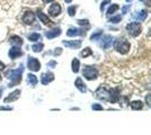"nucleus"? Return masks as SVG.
<instances>
[{"mask_svg":"<svg viewBox=\"0 0 151 135\" xmlns=\"http://www.w3.org/2000/svg\"><path fill=\"white\" fill-rule=\"evenodd\" d=\"M114 47L121 54H125L130 50V43L127 42L125 38H118L114 42Z\"/></svg>","mask_w":151,"mask_h":135,"instance_id":"1","label":"nucleus"},{"mask_svg":"<svg viewBox=\"0 0 151 135\" xmlns=\"http://www.w3.org/2000/svg\"><path fill=\"white\" fill-rule=\"evenodd\" d=\"M141 25L139 23H130L129 25L126 26V31L129 32V34L131 36H138L139 34L141 33Z\"/></svg>","mask_w":151,"mask_h":135,"instance_id":"2","label":"nucleus"},{"mask_svg":"<svg viewBox=\"0 0 151 135\" xmlns=\"http://www.w3.org/2000/svg\"><path fill=\"white\" fill-rule=\"evenodd\" d=\"M82 74H84V77L86 79H88V80H94V79L97 78L98 72H97V70L94 67H85L84 71H82Z\"/></svg>","mask_w":151,"mask_h":135,"instance_id":"3","label":"nucleus"},{"mask_svg":"<svg viewBox=\"0 0 151 135\" xmlns=\"http://www.w3.org/2000/svg\"><path fill=\"white\" fill-rule=\"evenodd\" d=\"M22 20L26 25H32L35 22V14L33 11H31V10H27V11H25V14L23 15V17H22Z\"/></svg>","mask_w":151,"mask_h":135,"instance_id":"4","label":"nucleus"},{"mask_svg":"<svg viewBox=\"0 0 151 135\" xmlns=\"http://www.w3.org/2000/svg\"><path fill=\"white\" fill-rule=\"evenodd\" d=\"M27 67L31 71H38L41 69V63L38 62V60L35 59V58H28Z\"/></svg>","mask_w":151,"mask_h":135,"instance_id":"5","label":"nucleus"},{"mask_svg":"<svg viewBox=\"0 0 151 135\" xmlns=\"http://www.w3.org/2000/svg\"><path fill=\"white\" fill-rule=\"evenodd\" d=\"M61 6H60L59 3H53V5H51L50 8H49V15L52 17H57L59 16L60 14H61Z\"/></svg>","mask_w":151,"mask_h":135,"instance_id":"6","label":"nucleus"},{"mask_svg":"<svg viewBox=\"0 0 151 135\" xmlns=\"http://www.w3.org/2000/svg\"><path fill=\"white\" fill-rule=\"evenodd\" d=\"M22 55H23V52H22V50L18 46H14L13 49H10V51H9V58L11 60H15L17 58H19V56H22Z\"/></svg>","mask_w":151,"mask_h":135,"instance_id":"7","label":"nucleus"},{"mask_svg":"<svg viewBox=\"0 0 151 135\" xmlns=\"http://www.w3.org/2000/svg\"><path fill=\"white\" fill-rule=\"evenodd\" d=\"M37 17L40 18V20L42 22L44 25H46V26H51V25H52V22L50 20V18L46 16L44 13H42L41 10H38V11H37Z\"/></svg>","mask_w":151,"mask_h":135,"instance_id":"8","label":"nucleus"},{"mask_svg":"<svg viewBox=\"0 0 151 135\" xmlns=\"http://www.w3.org/2000/svg\"><path fill=\"white\" fill-rule=\"evenodd\" d=\"M63 45L70 49H79L81 46V41H63Z\"/></svg>","mask_w":151,"mask_h":135,"instance_id":"9","label":"nucleus"},{"mask_svg":"<svg viewBox=\"0 0 151 135\" xmlns=\"http://www.w3.org/2000/svg\"><path fill=\"white\" fill-rule=\"evenodd\" d=\"M112 42H113V37L110 35L104 36L103 40H101V47L103 49H108L109 46L112 45Z\"/></svg>","mask_w":151,"mask_h":135,"instance_id":"10","label":"nucleus"},{"mask_svg":"<svg viewBox=\"0 0 151 135\" xmlns=\"http://www.w3.org/2000/svg\"><path fill=\"white\" fill-rule=\"evenodd\" d=\"M9 42L10 44L13 45V46H20L22 44H23V40L19 37V36H17V35H13L10 38H9Z\"/></svg>","mask_w":151,"mask_h":135,"instance_id":"11","label":"nucleus"},{"mask_svg":"<svg viewBox=\"0 0 151 135\" xmlns=\"http://www.w3.org/2000/svg\"><path fill=\"white\" fill-rule=\"evenodd\" d=\"M60 34H61V28H53V29H51L49 32H46L45 33V36L48 37V38H54V37H57V36H59Z\"/></svg>","mask_w":151,"mask_h":135,"instance_id":"12","label":"nucleus"},{"mask_svg":"<svg viewBox=\"0 0 151 135\" xmlns=\"http://www.w3.org/2000/svg\"><path fill=\"white\" fill-rule=\"evenodd\" d=\"M84 31L82 29H79V28H75V27H72V28H69L67 32V35L68 36H70V37H72V36H77V35H84Z\"/></svg>","mask_w":151,"mask_h":135,"instance_id":"13","label":"nucleus"},{"mask_svg":"<svg viewBox=\"0 0 151 135\" xmlns=\"http://www.w3.org/2000/svg\"><path fill=\"white\" fill-rule=\"evenodd\" d=\"M108 91L106 90V89H103V88H99L95 95H96V97L97 98H99V99H107L108 98Z\"/></svg>","mask_w":151,"mask_h":135,"instance_id":"14","label":"nucleus"},{"mask_svg":"<svg viewBox=\"0 0 151 135\" xmlns=\"http://www.w3.org/2000/svg\"><path fill=\"white\" fill-rule=\"evenodd\" d=\"M53 79H54L53 73L48 72V73H43V74H42V79H41V81H42L43 84H48L49 82H51Z\"/></svg>","mask_w":151,"mask_h":135,"instance_id":"15","label":"nucleus"},{"mask_svg":"<svg viewBox=\"0 0 151 135\" xmlns=\"http://www.w3.org/2000/svg\"><path fill=\"white\" fill-rule=\"evenodd\" d=\"M108 97H109V100L112 102H115V101L118 100L120 98V95H118V89H112L108 93Z\"/></svg>","mask_w":151,"mask_h":135,"instance_id":"16","label":"nucleus"},{"mask_svg":"<svg viewBox=\"0 0 151 135\" xmlns=\"http://www.w3.org/2000/svg\"><path fill=\"white\" fill-rule=\"evenodd\" d=\"M19 95H20V90H16V91H14L13 93H10L8 97L5 99V102H11V101L16 100L19 98Z\"/></svg>","mask_w":151,"mask_h":135,"instance_id":"17","label":"nucleus"},{"mask_svg":"<svg viewBox=\"0 0 151 135\" xmlns=\"http://www.w3.org/2000/svg\"><path fill=\"white\" fill-rule=\"evenodd\" d=\"M76 87H77L81 93H86V91H87V88H86L85 84L82 82L81 78H78V79L76 80Z\"/></svg>","mask_w":151,"mask_h":135,"instance_id":"18","label":"nucleus"},{"mask_svg":"<svg viewBox=\"0 0 151 135\" xmlns=\"http://www.w3.org/2000/svg\"><path fill=\"white\" fill-rule=\"evenodd\" d=\"M133 17L136 18V19H139V20H144L147 18V11L145 10H141V11L136 13L135 15H133Z\"/></svg>","mask_w":151,"mask_h":135,"instance_id":"19","label":"nucleus"},{"mask_svg":"<svg viewBox=\"0 0 151 135\" xmlns=\"http://www.w3.org/2000/svg\"><path fill=\"white\" fill-rule=\"evenodd\" d=\"M27 37H28V40L31 42H36V41H40L41 40V35L38 33H31Z\"/></svg>","mask_w":151,"mask_h":135,"instance_id":"20","label":"nucleus"},{"mask_svg":"<svg viewBox=\"0 0 151 135\" xmlns=\"http://www.w3.org/2000/svg\"><path fill=\"white\" fill-rule=\"evenodd\" d=\"M143 106V104L141 101L139 100H135V101H132L131 102V107H132V109H141Z\"/></svg>","mask_w":151,"mask_h":135,"instance_id":"21","label":"nucleus"},{"mask_svg":"<svg viewBox=\"0 0 151 135\" xmlns=\"http://www.w3.org/2000/svg\"><path fill=\"white\" fill-rule=\"evenodd\" d=\"M118 9H120V7H118V5H116V3H114V5H112L110 7L108 8V10H107V15H113L115 11H117Z\"/></svg>","mask_w":151,"mask_h":135,"instance_id":"22","label":"nucleus"},{"mask_svg":"<svg viewBox=\"0 0 151 135\" xmlns=\"http://www.w3.org/2000/svg\"><path fill=\"white\" fill-rule=\"evenodd\" d=\"M79 67H80V62H79V60L75 59L73 61H72V71L77 73V72L79 71Z\"/></svg>","mask_w":151,"mask_h":135,"instance_id":"23","label":"nucleus"},{"mask_svg":"<svg viewBox=\"0 0 151 135\" xmlns=\"http://www.w3.org/2000/svg\"><path fill=\"white\" fill-rule=\"evenodd\" d=\"M28 82L32 84V86H36V84H37V78L34 76V74H28Z\"/></svg>","mask_w":151,"mask_h":135,"instance_id":"24","label":"nucleus"},{"mask_svg":"<svg viewBox=\"0 0 151 135\" xmlns=\"http://www.w3.org/2000/svg\"><path fill=\"white\" fill-rule=\"evenodd\" d=\"M43 47H44L43 43H37V44H34L32 49H33L34 52H41L43 50Z\"/></svg>","mask_w":151,"mask_h":135,"instance_id":"25","label":"nucleus"},{"mask_svg":"<svg viewBox=\"0 0 151 135\" xmlns=\"http://www.w3.org/2000/svg\"><path fill=\"white\" fill-rule=\"evenodd\" d=\"M92 51L89 49V47H87V49H85L82 52H81V56L82 58H87V56H89V55H92Z\"/></svg>","mask_w":151,"mask_h":135,"instance_id":"26","label":"nucleus"},{"mask_svg":"<svg viewBox=\"0 0 151 135\" xmlns=\"http://www.w3.org/2000/svg\"><path fill=\"white\" fill-rule=\"evenodd\" d=\"M121 19H122V17L120 16H115V17H112L110 19H109V23H113V24H117V23H120L121 22Z\"/></svg>","mask_w":151,"mask_h":135,"instance_id":"27","label":"nucleus"},{"mask_svg":"<svg viewBox=\"0 0 151 135\" xmlns=\"http://www.w3.org/2000/svg\"><path fill=\"white\" fill-rule=\"evenodd\" d=\"M76 10H77V7H76V6H70V7L68 8V14H69L70 16H75Z\"/></svg>","mask_w":151,"mask_h":135,"instance_id":"28","label":"nucleus"},{"mask_svg":"<svg viewBox=\"0 0 151 135\" xmlns=\"http://www.w3.org/2000/svg\"><path fill=\"white\" fill-rule=\"evenodd\" d=\"M101 35H103V33H101V32H97V33L92 34V36H90V40H92V41H97V40L101 37Z\"/></svg>","mask_w":151,"mask_h":135,"instance_id":"29","label":"nucleus"},{"mask_svg":"<svg viewBox=\"0 0 151 135\" xmlns=\"http://www.w3.org/2000/svg\"><path fill=\"white\" fill-rule=\"evenodd\" d=\"M109 2H110V0H104V1L101 2V11H103V10L105 9V7H106V6L108 5Z\"/></svg>","mask_w":151,"mask_h":135,"instance_id":"30","label":"nucleus"},{"mask_svg":"<svg viewBox=\"0 0 151 135\" xmlns=\"http://www.w3.org/2000/svg\"><path fill=\"white\" fill-rule=\"evenodd\" d=\"M78 24H79V25H81V26H87L88 25V20H87V19H79V20H78Z\"/></svg>","mask_w":151,"mask_h":135,"instance_id":"31","label":"nucleus"},{"mask_svg":"<svg viewBox=\"0 0 151 135\" xmlns=\"http://www.w3.org/2000/svg\"><path fill=\"white\" fill-rule=\"evenodd\" d=\"M92 109H95V110H101V109H103V106L98 105V104H96V105H92Z\"/></svg>","mask_w":151,"mask_h":135,"instance_id":"32","label":"nucleus"},{"mask_svg":"<svg viewBox=\"0 0 151 135\" xmlns=\"http://www.w3.org/2000/svg\"><path fill=\"white\" fill-rule=\"evenodd\" d=\"M61 53H62V49H60V47L55 49V51H54V55H60Z\"/></svg>","mask_w":151,"mask_h":135,"instance_id":"33","label":"nucleus"},{"mask_svg":"<svg viewBox=\"0 0 151 135\" xmlns=\"http://www.w3.org/2000/svg\"><path fill=\"white\" fill-rule=\"evenodd\" d=\"M129 8H130V5H127V6H125V7H123V9H122L123 14H126V11L129 10Z\"/></svg>","mask_w":151,"mask_h":135,"instance_id":"34","label":"nucleus"},{"mask_svg":"<svg viewBox=\"0 0 151 135\" xmlns=\"http://www.w3.org/2000/svg\"><path fill=\"white\" fill-rule=\"evenodd\" d=\"M55 64H57V63H55L54 61H51L50 63H49V67H55Z\"/></svg>","mask_w":151,"mask_h":135,"instance_id":"35","label":"nucleus"},{"mask_svg":"<svg viewBox=\"0 0 151 135\" xmlns=\"http://www.w3.org/2000/svg\"><path fill=\"white\" fill-rule=\"evenodd\" d=\"M10 107H0V110H10Z\"/></svg>","mask_w":151,"mask_h":135,"instance_id":"36","label":"nucleus"},{"mask_svg":"<svg viewBox=\"0 0 151 135\" xmlns=\"http://www.w3.org/2000/svg\"><path fill=\"white\" fill-rule=\"evenodd\" d=\"M5 69V64L2 62H0V70H3Z\"/></svg>","mask_w":151,"mask_h":135,"instance_id":"37","label":"nucleus"},{"mask_svg":"<svg viewBox=\"0 0 151 135\" xmlns=\"http://www.w3.org/2000/svg\"><path fill=\"white\" fill-rule=\"evenodd\" d=\"M52 1H54V0H43L44 3H49V2H52Z\"/></svg>","mask_w":151,"mask_h":135,"instance_id":"38","label":"nucleus"},{"mask_svg":"<svg viewBox=\"0 0 151 135\" xmlns=\"http://www.w3.org/2000/svg\"><path fill=\"white\" fill-rule=\"evenodd\" d=\"M64 1H66V2H67V3H70V2H71V1H72V0H64Z\"/></svg>","mask_w":151,"mask_h":135,"instance_id":"39","label":"nucleus"},{"mask_svg":"<svg viewBox=\"0 0 151 135\" xmlns=\"http://www.w3.org/2000/svg\"><path fill=\"white\" fill-rule=\"evenodd\" d=\"M140 1H144V0H140Z\"/></svg>","mask_w":151,"mask_h":135,"instance_id":"40","label":"nucleus"},{"mask_svg":"<svg viewBox=\"0 0 151 135\" xmlns=\"http://www.w3.org/2000/svg\"><path fill=\"white\" fill-rule=\"evenodd\" d=\"M0 79H1V78H0Z\"/></svg>","mask_w":151,"mask_h":135,"instance_id":"41","label":"nucleus"}]
</instances>
